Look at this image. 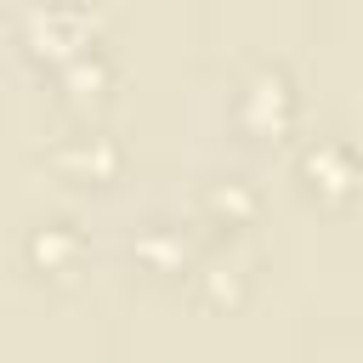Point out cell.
I'll return each mask as SVG.
<instances>
[{"label": "cell", "mask_w": 363, "mask_h": 363, "mask_svg": "<svg viewBox=\"0 0 363 363\" xmlns=\"http://www.w3.org/2000/svg\"><path fill=\"white\" fill-rule=\"evenodd\" d=\"M45 159H51V170L68 176V182H113L119 164H125V147H119L108 130H74V136H57Z\"/></svg>", "instance_id": "obj_5"}, {"label": "cell", "mask_w": 363, "mask_h": 363, "mask_svg": "<svg viewBox=\"0 0 363 363\" xmlns=\"http://www.w3.org/2000/svg\"><path fill=\"white\" fill-rule=\"evenodd\" d=\"M295 176H301V193H306V199H318V204L340 210V204H352V199H357V187H363V159H357V147H352V142L323 136V142H312V147L301 153Z\"/></svg>", "instance_id": "obj_2"}, {"label": "cell", "mask_w": 363, "mask_h": 363, "mask_svg": "<svg viewBox=\"0 0 363 363\" xmlns=\"http://www.w3.org/2000/svg\"><path fill=\"white\" fill-rule=\"evenodd\" d=\"M57 79H62V91H68V96H79V102L91 96V102H96V96H102L108 85H113V62H108V57H102V51L91 45V51L68 57V62L57 68Z\"/></svg>", "instance_id": "obj_9"}, {"label": "cell", "mask_w": 363, "mask_h": 363, "mask_svg": "<svg viewBox=\"0 0 363 363\" xmlns=\"http://www.w3.org/2000/svg\"><path fill=\"white\" fill-rule=\"evenodd\" d=\"M204 216H210L216 227H250V221L261 216V193H255L250 182H238V176L210 182V187H204Z\"/></svg>", "instance_id": "obj_7"}, {"label": "cell", "mask_w": 363, "mask_h": 363, "mask_svg": "<svg viewBox=\"0 0 363 363\" xmlns=\"http://www.w3.org/2000/svg\"><path fill=\"white\" fill-rule=\"evenodd\" d=\"M85 255H91V238H85V227H79V221H68V216L34 221V227H28V238H23V261H28L40 278H57V284L79 278Z\"/></svg>", "instance_id": "obj_4"}, {"label": "cell", "mask_w": 363, "mask_h": 363, "mask_svg": "<svg viewBox=\"0 0 363 363\" xmlns=\"http://www.w3.org/2000/svg\"><path fill=\"white\" fill-rule=\"evenodd\" d=\"M28 51L34 57H45L51 68H62L68 57H79V51H91L96 40V17L79 6V0H45L40 11H28Z\"/></svg>", "instance_id": "obj_3"}, {"label": "cell", "mask_w": 363, "mask_h": 363, "mask_svg": "<svg viewBox=\"0 0 363 363\" xmlns=\"http://www.w3.org/2000/svg\"><path fill=\"white\" fill-rule=\"evenodd\" d=\"M199 295L210 301V306H221V301H238L244 295V284H250V261L244 255H210V261H199Z\"/></svg>", "instance_id": "obj_8"}, {"label": "cell", "mask_w": 363, "mask_h": 363, "mask_svg": "<svg viewBox=\"0 0 363 363\" xmlns=\"http://www.w3.org/2000/svg\"><path fill=\"white\" fill-rule=\"evenodd\" d=\"M238 125H244V136H261V142H278V136H289L295 130V113H301V96H295V79L278 68V62H267V68H255L250 79H244V91H238Z\"/></svg>", "instance_id": "obj_1"}, {"label": "cell", "mask_w": 363, "mask_h": 363, "mask_svg": "<svg viewBox=\"0 0 363 363\" xmlns=\"http://www.w3.org/2000/svg\"><path fill=\"white\" fill-rule=\"evenodd\" d=\"M130 255L147 267V272H187L193 267V244L176 221H147L136 238H130Z\"/></svg>", "instance_id": "obj_6"}]
</instances>
